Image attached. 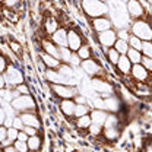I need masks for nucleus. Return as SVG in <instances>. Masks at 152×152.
<instances>
[{
    "instance_id": "f257e3e1",
    "label": "nucleus",
    "mask_w": 152,
    "mask_h": 152,
    "mask_svg": "<svg viewBox=\"0 0 152 152\" xmlns=\"http://www.w3.org/2000/svg\"><path fill=\"white\" fill-rule=\"evenodd\" d=\"M80 10L88 19L105 16L110 13V6L107 1L101 0H80Z\"/></svg>"
},
{
    "instance_id": "f03ea898",
    "label": "nucleus",
    "mask_w": 152,
    "mask_h": 152,
    "mask_svg": "<svg viewBox=\"0 0 152 152\" xmlns=\"http://www.w3.org/2000/svg\"><path fill=\"white\" fill-rule=\"evenodd\" d=\"M132 35H136L142 41H152V25L146 19H136L129 26Z\"/></svg>"
},
{
    "instance_id": "7ed1b4c3",
    "label": "nucleus",
    "mask_w": 152,
    "mask_h": 152,
    "mask_svg": "<svg viewBox=\"0 0 152 152\" xmlns=\"http://www.w3.org/2000/svg\"><path fill=\"white\" fill-rule=\"evenodd\" d=\"M10 105L15 108L16 113L23 111H34L37 108V101L34 99L32 95H18L12 99Z\"/></svg>"
},
{
    "instance_id": "20e7f679",
    "label": "nucleus",
    "mask_w": 152,
    "mask_h": 152,
    "mask_svg": "<svg viewBox=\"0 0 152 152\" xmlns=\"http://www.w3.org/2000/svg\"><path fill=\"white\" fill-rule=\"evenodd\" d=\"M3 75L6 77L7 88H15V86H18L19 83H23L25 82L23 72L19 67H16L15 64H12V63H9V66H7V69H6V72Z\"/></svg>"
},
{
    "instance_id": "39448f33",
    "label": "nucleus",
    "mask_w": 152,
    "mask_h": 152,
    "mask_svg": "<svg viewBox=\"0 0 152 152\" xmlns=\"http://www.w3.org/2000/svg\"><path fill=\"white\" fill-rule=\"evenodd\" d=\"M51 92L60 99H73L77 92L76 86H69V85H58V83H48Z\"/></svg>"
},
{
    "instance_id": "423d86ee",
    "label": "nucleus",
    "mask_w": 152,
    "mask_h": 152,
    "mask_svg": "<svg viewBox=\"0 0 152 152\" xmlns=\"http://www.w3.org/2000/svg\"><path fill=\"white\" fill-rule=\"evenodd\" d=\"M95 39H96L98 45L102 48V51H107L108 48L114 47V44H115V41H117V31L113 28V29L99 32V34L95 35Z\"/></svg>"
},
{
    "instance_id": "0eeeda50",
    "label": "nucleus",
    "mask_w": 152,
    "mask_h": 152,
    "mask_svg": "<svg viewBox=\"0 0 152 152\" xmlns=\"http://www.w3.org/2000/svg\"><path fill=\"white\" fill-rule=\"evenodd\" d=\"M126 12H127L129 18L133 19V20L145 18V15H146L145 6L142 4L140 0H129L126 3Z\"/></svg>"
},
{
    "instance_id": "6e6552de",
    "label": "nucleus",
    "mask_w": 152,
    "mask_h": 152,
    "mask_svg": "<svg viewBox=\"0 0 152 152\" xmlns=\"http://www.w3.org/2000/svg\"><path fill=\"white\" fill-rule=\"evenodd\" d=\"M89 25H91V29L94 31L95 34H99V32H104V31H108V29H113L114 23L111 18L108 15L105 16H99V18H94L89 19Z\"/></svg>"
},
{
    "instance_id": "1a4fd4ad",
    "label": "nucleus",
    "mask_w": 152,
    "mask_h": 152,
    "mask_svg": "<svg viewBox=\"0 0 152 152\" xmlns=\"http://www.w3.org/2000/svg\"><path fill=\"white\" fill-rule=\"evenodd\" d=\"M80 69L83 70V73L91 77H96L102 73V66L99 64V61L96 58H88V60H82L80 61Z\"/></svg>"
},
{
    "instance_id": "9d476101",
    "label": "nucleus",
    "mask_w": 152,
    "mask_h": 152,
    "mask_svg": "<svg viewBox=\"0 0 152 152\" xmlns=\"http://www.w3.org/2000/svg\"><path fill=\"white\" fill-rule=\"evenodd\" d=\"M83 44V37L77 28H67V47L72 51H77Z\"/></svg>"
},
{
    "instance_id": "9b49d317",
    "label": "nucleus",
    "mask_w": 152,
    "mask_h": 152,
    "mask_svg": "<svg viewBox=\"0 0 152 152\" xmlns=\"http://www.w3.org/2000/svg\"><path fill=\"white\" fill-rule=\"evenodd\" d=\"M91 86H92V89H94L95 92L104 95V96H105V95L111 96L113 92H114L113 85H110V82H105V80H102V79L92 77V80H91Z\"/></svg>"
},
{
    "instance_id": "f8f14e48",
    "label": "nucleus",
    "mask_w": 152,
    "mask_h": 152,
    "mask_svg": "<svg viewBox=\"0 0 152 152\" xmlns=\"http://www.w3.org/2000/svg\"><path fill=\"white\" fill-rule=\"evenodd\" d=\"M130 76L137 82V83H143L146 80L151 79V73L145 69V66L142 63H137V64H133L132 66V72H130Z\"/></svg>"
},
{
    "instance_id": "ddd939ff",
    "label": "nucleus",
    "mask_w": 152,
    "mask_h": 152,
    "mask_svg": "<svg viewBox=\"0 0 152 152\" xmlns=\"http://www.w3.org/2000/svg\"><path fill=\"white\" fill-rule=\"evenodd\" d=\"M58 110L66 118H73L76 110V101L75 99H60L58 101Z\"/></svg>"
},
{
    "instance_id": "4468645a",
    "label": "nucleus",
    "mask_w": 152,
    "mask_h": 152,
    "mask_svg": "<svg viewBox=\"0 0 152 152\" xmlns=\"http://www.w3.org/2000/svg\"><path fill=\"white\" fill-rule=\"evenodd\" d=\"M19 117L22 118L23 124L25 126H32V127H37L41 129V120L38 117V114L34 111H23V113H19Z\"/></svg>"
},
{
    "instance_id": "2eb2a0df",
    "label": "nucleus",
    "mask_w": 152,
    "mask_h": 152,
    "mask_svg": "<svg viewBox=\"0 0 152 152\" xmlns=\"http://www.w3.org/2000/svg\"><path fill=\"white\" fill-rule=\"evenodd\" d=\"M42 28H44V32L47 35H53L57 29L60 28V22L54 15H47L44 20H42Z\"/></svg>"
},
{
    "instance_id": "dca6fc26",
    "label": "nucleus",
    "mask_w": 152,
    "mask_h": 152,
    "mask_svg": "<svg viewBox=\"0 0 152 152\" xmlns=\"http://www.w3.org/2000/svg\"><path fill=\"white\" fill-rule=\"evenodd\" d=\"M51 41L56 44L57 47H67V28L64 26H60L53 35H50Z\"/></svg>"
},
{
    "instance_id": "f3484780",
    "label": "nucleus",
    "mask_w": 152,
    "mask_h": 152,
    "mask_svg": "<svg viewBox=\"0 0 152 152\" xmlns=\"http://www.w3.org/2000/svg\"><path fill=\"white\" fill-rule=\"evenodd\" d=\"M41 48H42L44 53L60 58V47H57L56 44L51 41V38H42L41 39Z\"/></svg>"
},
{
    "instance_id": "a211bd4d",
    "label": "nucleus",
    "mask_w": 152,
    "mask_h": 152,
    "mask_svg": "<svg viewBox=\"0 0 152 152\" xmlns=\"http://www.w3.org/2000/svg\"><path fill=\"white\" fill-rule=\"evenodd\" d=\"M39 57H41V63L45 66V69H58L60 64H61V60L57 58L54 56H50L44 51L39 53Z\"/></svg>"
},
{
    "instance_id": "6ab92c4d",
    "label": "nucleus",
    "mask_w": 152,
    "mask_h": 152,
    "mask_svg": "<svg viewBox=\"0 0 152 152\" xmlns=\"http://www.w3.org/2000/svg\"><path fill=\"white\" fill-rule=\"evenodd\" d=\"M132 61L129 60V57L126 56V54H121L120 58H118V61H117V69H118V72L121 73V75L124 76H130V72H132Z\"/></svg>"
},
{
    "instance_id": "aec40b11",
    "label": "nucleus",
    "mask_w": 152,
    "mask_h": 152,
    "mask_svg": "<svg viewBox=\"0 0 152 152\" xmlns=\"http://www.w3.org/2000/svg\"><path fill=\"white\" fill-rule=\"evenodd\" d=\"M91 118H92V123L94 124H99V126H104L107 117H108V111L105 110H101V108H92L91 110Z\"/></svg>"
},
{
    "instance_id": "412c9836",
    "label": "nucleus",
    "mask_w": 152,
    "mask_h": 152,
    "mask_svg": "<svg viewBox=\"0 0 152 152\" xmlns=\"http://www.w3.org/2000/svg\"><path fill=\"white\" fill-rule=\"evenodd\" d=\"M92 124L91 114H85L82 117H75V127L79 130H88Z\"/></svg>"
},
{
    "instance_id": "4be33fe9",
    "label": "nucleus",
    "mask_w": 152,
    "mask_h": 152,
    "mask_svg": "<svg viewBox=\"0 0 152 152\" xmlns=\"http://www.w3.org/2000/svg\"><path fill=\"white\" fill-rule=\"evenodd\" d=\"M26 143H28L29 152H39L41 148H42V137L39 136V133L34 134V136H29Z\"/></svg>"
},
{
    "instance_id": "5701e85b",
    "label": "nucleus",
    "mask_w": 152,
    "mask_h": 152,
    "mask_svg": "<svg viewBox=\"0 0 152 152\" xmlns=\"http://www.w3.org/2000/svg\"><path fill=\"white\" fill-rule=\"evenodd\" d=\"M76 54L79 56L80 60H88V58H91L92 54H94V50H92V47L89 45V44H82V47L76 51Z\"/></svg>"
},
{
    "instance_id": "b1692460",
    "label": "nucleus",
    "mask_w": 152,
    "mask_h": 152,
    "mask_svg": "<svg viewBox=\"0 0 152 152\" xmlns=\"http://www.w3.org/2000/svg\"><path fill=\"white\" fill-rule=\"evenodd\" d=\"M104 110L108 111V113H114V111L118 110V101H117L115 96L111 95V96H108V98L104 99Z\"/></svg>"
},
{
    "instance_id": "393cba45",
    "label": "nucleus",
    "mask_w": 152,
    "mask_h": 152,
    "mask_svg": "<svg viewBox=\"0 0 152 152\" xmlns=\"http://www.w3.org/2000/svg\"><path fill=\"white\" fill-rule=\"evenodd\" d=\"M60 73L63 76H66L67 79H73V80H77L75 77V72H73V69H72V66L70 64H67V63H61L60 64V67L57 69Z\"/></svg>"
},
{
    "instance_id": "a878e982",
    "label": "nucleus",
    "mask_w": 152,
    "mask_h": 152,
    "mask_svg": "<svg viewBox=\"0 0 152 152\" xmlns=\"http://www.w3.org/2000/svg\"><path fill=\"white\" fill-rule=\"evenodd\" d=\"M126 56L129 57V60L132 61V64H137V63H140V61H142L143 54H142V51H140V50H136V48H132V47H130Z\"/></svg>"
},
{
    "instance_id": "bb28decb",
    "label": "nucleus",
    "mask_w": 152,
    "mask_h": 152,
    "mask_svg": "<svg viewBox=\"0 0 152 152\" xmlns=\"http://www.w3.org/2000/svg\"><path fill=\"white\" fill-rule=\"evenodd\" d=\"M104 54L107 56V60L113 64V66H117V61H118V58H120V53L114 48V47H111V48H108L107 51H104Z\"/></svg>"
},
{
    "instance_id": "cd10ccee",
    "label": "nucleus",
    "mask_w": 152,
    "mask_h": 152,
    "mask_svg": "<svg viewBox=\"0 0 152 152\" xmlns=\"http://www.w3.org/2000/svg\"><path fill=\"white\" fill-rule=\"evenodd\" d=\"M114 48H115L120 54H127L130 45H129V41H124V39L117 38V41H115V44H114Z\"/></svg>"
},
{
    "instance_id": "c85d7f7f",
    "label": "nucleus",
    "mask_w": 152,
    "mask_h": 152,
    "mask_svg": "<svg viewBox=\"0 0 152 152\" xmlns=\"http://www.w3.org/2000/svg\"><path fill=\"white\" fill-rule=\"evenodd\" d=\"M91 110H92V108H91L86 102H83V104H76L75 117H82V115H85V114H89ZM75 117H73V118H75Z\"/></svg>"
},
{
    "instance_id": "c756f323",
    "label": "nucleus",
    "mask_w": 152,
    "mask_h": 152,
    "mask_svg": "<svg viewBox=\"0 0 152 152\" xmlns=\"http://www.w3.org/2000/svg\"><path fill=\"white\" fill-rule=\"evenodd\" d=\"M102 134L107 140H115L118 137V130H117V127H104Z\"/></svg>"
},
{
    "instance_id": "7c9ffc66",
    "label": "nucleus",
    "mask_w": 152,
    "mask_h": 152,
    "mask_svg": "<svg viewBox=\"0 0 152 152\" xmlns=\"http://www.w3.org/2000/svg\"><path fill=\"white\" fill-rule=\"evenodd\" d=\"M73 53H75V51H72L69 47H61V48H60V60H61V63H67V64H69V61H70Z\"/></svg>"
},
{
    "instance_id": "2f4dec72",
    "label": "nucleus",
    "mask_w": 152,
    "mask_h": 152,
    "mask_svg": "<svg viewBox=\"0 0 152 152\" xmlns=\"http://www.w3.org/2000/svg\"><path fill=\"white\" fill-rule=\"evenodd\" d=\"M13 89H15V92L18 95H31V89H29V86L26 85V82L19 83L18 86H15Z\"/></svg>"
},
{
    "instance_id": "473e14b6",
    "label": "nucleus",
    "mask_w": 152,
    "mask_h": 152,
    "mask_svg": "<svg viewBox=\"0 0 152 152\" xmlns=\"http://www.w3.org/2000/svg\"><path fill=\"white\" fill-rule=\"evenodd\" d=\"M142 44H143V41L140 38H137L136 35H130V38H129V45L132 48H136V50H140L142 51Z\"/></svg>"
},
{
    "instance_id": "72a5a7b5",
    "label": "nucleus",
    "mask_w": 152,
    "mask_h": 152,
    "mask_svg": "<svg viewBox=\"0 0 152 152\" xmlns=\"http://www.w3.org/2000/svg\"><path fill=\"white\" fill-rule=\"evenodd\" d=\"M22 3V0H3V6L4 9H9V10H16L18 6Z\"/></svg>"
},
{
    "instance_id": "f704fd0d",
    "label": "nucleus",
    "mask_w": 152,
    "mask_h": 152,
    "mask_svg": "<svg viewBox=\"0 0 152 152\" xmlns=\"http://www.w3.org/2000/svg\"><path fill=\"white\" fill-rule=\"evenodd\" d=\"M142 54L152 58V41H143L142 44Z\"/></svg>"
},
{
    "instance_id": "c9c22d12",
    "label": "nucleus",
    "mask_w": 152,
    "mask_h": 152,
    "mask_svg": "<svg viewBox=\"0 0 152 152\" xmlns=\"http://www.w3.org/2000/svg\"><path fill=\"white\" fill-rule=\"evenodd\" d=\"M130 35H132V32H130L129 28H120V29H117V38H120V39L129 41Z\"/></svg>"
},
{
    "instance_id": "e433bc0d",
    "label": "nucleus",
    "mask_w": 152,
    "mask_h": 152,
    "mask_svg": "<svg viewBox=\"0 0 152 152\" xmlns=\"http://www.w3.org/2000/svg\"><path fill=\"white\" fill-rule=\"evenodd\" d=\"M102 126H99V124H91V127L88 129V133L89 134H92V136H98V134H102Z\"/></svg>"
},
{
    "instance_id": "4c0bfd02",
    "label": "nucleus",
    "mask_w": 152,
    "mask_h": 152,
    "mask_svg": "<svg viewBox=\"0 0 152 152\" xmlns=\"http://www.w3.org/2000/svg\"><path fill=\"white\" fill-rule=\"evenodd\" d=\"M9 45H10V50L13 51V53H16V54H22V45L16 42V41H13V39H10V42H9Z\"/></svg>"
},
{
    "instance_id": "58836bf2",
    "label": "nucleus",
    "mask_w": 152,
    "mask_h": 152,
    "mask_svg": "<svg viewBox=\"0 0 152 152\" xmlns=\"http://www.w3.org/2000/svg\"><path fill=\"white\" fill-rule=\"evenodd\" d=\"M15 146H16V149L19 152H29V148H28V143L26 142H20V140H15V143H13Z\"/></svg>"
},
{
    "instance_id": "ea45409f",
    "label": "nucleus",
    "mask_w": 152,
    "mask_h": 152,
    "mask_svg": "<svg viewBox=\"0 0 152 152\" xmlns=\"http://www.w3.org/2000/svg\"><path fill=\"white\" fill-rule=\"evenodd\" d=\"M12 126H13L15 129H18V130H22V129L25 127V124H23L22 118L19 117V114H18V115H15V117H13V123H12Z\"/></svg>"
},
{
    "instance_id": "a19ab883",
    "label": "nucleus",
    "mask_w": 152,
    "mask_h": 152,
    "mask_svg": "<svg viewBox=\"0 0 152 152\" xmlns=\"http://www.w3.org/2000/svg\"><path fill=\"white\" fill-rule=\"evenodd\" d=\"M18 134H19V130L15 129L13 126L12 127H7V137L12 139V140H18Z\"/></svg>"
},
{
    "instance_id": "79ce46f5",
    "label": "nucleus",
    "mask_w": 152,
    "mask_h": 152,
    "mask_svg": "<svg viewBox=\"0 0 152 152\" xmlns=\"http://www.w3.org/2000/svg\"><path fill=\"white\" fill-rule=\"evenodd\" d=\"M140 63L145 66V69H146V70H148V72L152 75V58L143 56V57H142V61H140Z\"/></svg>"
},
{
    "instance_id": "37998d69",
    "label": "nucleus",
    "mask_w": 152,
    "mask_h": 152,
    "mask_svg": "<svg viewBox=\"0 0 152 152\" xmlns=\"http://www.w3.org/2000/svg\"><path fill=\"white\" fill-rule=\"evenodd\" d=\"M7 66H9L7 58L3 56V54H0V73H4V72H6V69H7Z\"/></svg>"
},
{
    "instance_id": "c03bdc74",
    "label": "nucleus",
    "mask_w": 152,
    "mask_h": 152,
    "mask_svg": "<svg viewBox=\"0 0 152 152\" xmlns=\"http://www.w3.org/2000/svg\"><path fill=\"white\" fill-rule=\"evenodd\" d=\"M22 130L26 133L28 136H34V134H38V133H39V129H37V127H32V126H25Z\"/></svg>"
},
{
    "instance_id": "a18cd8bd",
    "label": "nucleus",
    "mask_w": 152,
    "mask_h": 152,
    "mask_svg": "<svg viewBox=\"0 0 152 152\" xmlns=\"http://www.w3.org/2000/svg\"><path fill=\"white\" fill-rule=\"evenodd\" d=\"M80 61H82V60L79 58V56H77L76 53H73V54H72V58H70V61H69V64H70L72 67H73V66H80Z\"/></svg>"
},
{
    "instance_id": "49530a36",
    "label": "nucleus",
    "mask_w": 152,
    "mask_h": 152,
    "mask_svg": "<svg viewBox=\"0 0 152 152\" xmlns=\"http://www.w3.org/2000/svg\"><path fill=\"white\" fill-rule=\"evenodd\" d=\"M7 137V127L6 126H0V143Z\"/></svg>"
},
{
    "instance_id": "de8ad7c7",
    "label": "nucleus",
    "mask_w": 152,
    "mask_h": 152,
    "mask_svg": "<svg viewBox=\"0 0 152 152\" xmlns=\"http://www.w3.org/2000/svg\"><path fill=\"white\" fill-rule=\"evenodd\" d=\"M7 117V113L4 110V107H0V126H4V120Z\"/></svg>"
},
{
    "instance_id": "09e8293b",
    "label": "nucleus",
    "mask_w": 152,
    "mask_h": 152,
    "mask_svg": "<svg viewBox=\"0 0 152 152\" xmlns=\"http://www.w3.org/2000/svg\"><path fill=\"white\" fill-rule=\"evenodd\" d=\"M28 134L23 132V130H19V134H18V140H20V142H26L28 140Z\"/></svg>"
},
{
    "instance_id": "8fccbe9b",
    "label": "nucleus",
    "mask_w": 152,
    "mask_h": 152,
    "mask_svg": "<svg viewBox=\"0 0 152 152\" xmlns=\"http://www.w3.org/2000/svg\"><path fill=\"white\" fill-rule=\"evenodd\" d=\"M13 143H15V140H12V139L6 137V139L0 143V146H1V148H6V146H10V145H13Z\"/></svg>"
},
{
    "instance_id": "3c124183",
    "label": "nucleus",
    "mask_w": 152,
    "mask_h": 152,
    "mask_svg": "<svg viewBox=\"0 0 152 152\" xmlns=\"http://www.w3.org/2000/svg\"><path fill=\"white\" fill-rule=\"evenodd\" d=\"M7 88V82H6V77L3 73H0V89H4Z\"/></svg>"
},
{
    "instance_id": "603ef678",
    "label": "nucleus",
    "mask_w": 152,
    "mask_h": 152,
    "mask_svg": "<svg viewBox=\"0 0 152 152\" xmlns=\"http://www.w3.org/2000/svg\"><path fill=\"white\" fill-rule=\"evenodd\" d=\"M3 152H19V151L16 149V146H15V145H10V146L3 148Z\"/></svg>"
},
{
    "instance_id": "864d4df0",
    "label": "nucleus",
    "mask_w": 152,
    "mask_h": 152,
    "mask_svg": "<svg viewBox=\"0 0 152 152\" xmlns=\"http://www.w3.org/2000/svg\"><path fill=\"white\" fill-rule=\"evenodd\" d=\"M145 152H152V140H148L145 143Z\"/></svg>"
},
{
    "instance_id": "5fc2aeb1",
    "label": "nucleus",
    "mask_w": 152,
    "mask_h": 152,
    "mask_svg": "<svg viewBox=\"0 0 152 152\" xmlns=\"http://www.w3.org/2000/svg\"><path fill=\"white\" fill-rule=\"evenodd\" d=\"M118 1H120V3H123V4H126V3H127L129 0H118Z\"/></svg>"
},
{
    "instance_id": "6e6d98bb",
    "label": "nucleus",
    "mask_w": 152,
    "mask_h": 152,
    "mask_svg": "<svg viewBox=\"0 0 152 152\" xmlns=\"http://www.w3.org/2000/svg\"><path fill=\"white\" fill-rule=\"evenodd\" d=\"M101 1H108V0H101Z\"/></svg>"
},
{
    "instance_id": "4d7b16f0",
    "label": "nucleus",
    "mask_w": 152,
    "mask_h": 152,
    "mask_svg": "<svg viewBox=\"0 0 152 152\" xmlns=\"http://www.w3.org/2000/svg\"><path fill=\"white\" fill-rule=\"evenodd\" d=\"M1 3H3V0H0V4H1Z\"/></svg>"
}]
</instances>
